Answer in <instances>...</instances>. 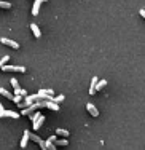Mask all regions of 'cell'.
<instances>
[{
  "mask_svg": "<svg viewBox=\"0 0 145 150\" xmlns=\"http://www.w3.org/2000/svg\"><path fill=\"white\" fill-rule=\"evenodd\" d=\"M10 83H11L13 88H18V86H19V85H18V80H16V78H11V80H10Z\"/></svg>",
  "mask_w": 145,
  "mask_h": 150,
  "instance_id": "cell-21",
  "label": "cell"
},
{
  "mask_svg": "<svg viewBox=\"0 0 145 150\" xmlns=\"http://www.w3.org/2000/svg\"><path fill=\"white\" fill-rule=\"evenodd\" d=\"M0 94H2L3 98L10 99V101H11V99H13V96H15V94H11V93H10L8 90H5V88H0Z\"/></svg>",
  "mask_w": 145,
  "mask_h": 150,
  "instance_id": "cell-10",
  "label": "cell"
},
{
  "mask_svg": "<svg viewBox=\"0 0 145 150\" xmlns=\"http://www.w3.org/2000/svg\"><path fill=\"white\" fill-rule=\"evenodd\" d=\"M43 2H46V0H34V6H32V15L37 16L38 15V10H40V5Z\"/></svg>",
  "mask_w": 145,
  "mask_h": 150,
  "instance_id": "cell-4",
  "label": "cell"
},
{
  "mask_svg": "<svg viewBox=\"0 0 145 150\" xmlns=\"http://www.w3.org/2000/svg\"><path fill=\"white\" fill-rule=\"evenodd\" d=\"M3 117H10V118H18V117H19V113L13 112V110H5V109H2V110H0V118H3Z\"/></svg>",
  "mask_w": 145,
  "mask_h": 150,
  "instance_id": "cell-2",
  "label": "cell"
},
{
  "mask_svg": "<svg viewBox=\"0 0 145 150\" xmlns=\"http://www.w3.org/2000/svg\"><path fill=\"white\" fill-rule=\"evenodd\" d=\"M2 72H26V67L24 66H2L0 67Z\"/></svg>",
  "mask_w": 145,
  "mask_h": 150,
  "instance_id": "cell-1",
  "label": "cell"
},
{
  "mask_svg": "<svg viewBox=\"0 0 145 150\" xmlns=\"http://www.w3.org/2000/svg\"><path fill=\"white\" fill-rule=\"evenodd\" d=\"M8 61H10V56H3V58L0 59V67H2V66H5V64L8 62Z\"/></svg>",
  "mask_w": 145,
  "mask_h": 150,
  "instance_id": "cell-19",
  "label": "cell"
},
{
  "mask_svg": "<svg viewBox=\"0 0 145 150\" xmlns=\"http://www.w3.org/2000/svg\"><path fill=\"white\" fill-rule=\"evenodd\" d=\"M56 134H58V136H64V137H67V136H70L69 131H67V129H62V128L56 129Z\"/></svg>",
  "mask_w": 145,
  "mask_h": 150,
  "instance_id": "cell-14",
  "label": "cell"
},
{
  "mask_svg": "<svg viewBox=\"0 0 145 150\" xmlns=\"http://www.w3.org/2000/svg\"><path fill=\"white\" fill-rule=\"evenodd\" d=\"M29 134H30V131H24V134H23V141H21V149H26L27 147V141H29Z\"/></svg>",
  "mask_w": 145,
  "mask_h": 150,
  "instance_id": "cell-6",
  "label": "cell"
},
{
  "mask_svg": "<svg viewBox=\"0 0 145 150\" xmlns=\"http://www.w3.org/2000/svg\"><path fill=\"white\" fill-rule=\"evenodd\" d=\"M86 110H88V112H89L93 117H99V110L96 109V105L91 104V102H88V104H86Z\"/></svg>",
  "mask_w": 145,
  "mask_h": 150,
  "instance_id": "cell-5",
  "label": "cell"
},
{
  "mask_svg": "<svg viewBox=\"0 0 145 150\" xmlns=\"http://www.w3.org/2000/svg\"><path fill=\"white\" fill-rule=\"evenodd\" d=\"M54 144H56V147H58V145H61V147H65V145H69V142H67V139L64 137V139H56Z\"/></svg>",
  "mask_w": 145,
  "mask_h": 150,
  "instance_id": "cell-13",
  "label": "cell"
},
{
  "mask_svg": "<svg viewBox=\"0 0 145 150\" xmlns=\"http://www.w3.org/2000/svg\"><path fill=\"white\" fill-rule=\"evenodd\" d=\"M99 78L97 77H93V80H91V85H89V94H94L96 93V85H97Z\"/></svg>",
  "mask_w": 145,
  "mask_h": 150,
  "instance_id": "cell-8",
  "label": "cell"
},
{
  "mask_svg": "<svg viewBox=\"0 0 145 150\" xmlns=\"http://www.w3.org/2000/svg\"><path fill=\"white\" fill-rule=\"evenodd\" d=\"M0 42H2L3 45H8V46H11L13 50H18V48H19V43H16V42L10 40V38H6V37H2V38H0Z\"/></svg>",
  "mask_w": 145,
  "mask_h": 150,
  "instance_id": "cell-3",
  "label": "cell"
},
{
  "mask_svg": "<svg viewBox=\"0 0 145 150\" xmlns=\"http://www.w3.org/2000/svg\"><path fill=\"white\" fill-rule=\"evenodd\" d=\"M30 29H32L34 35H35L37 38H40V37H42V32H40V29H38V26H37L35 23H32V24H30Z\"/></svg>",
  "mask_w": 145,
  "mask_h": 150,
  "instance_id": "cell-9",
  "label": "cell"
},
{
  "mask_svg": "<svg viewBox=\"0 0 145 150\" xmlns=\"http://www.w3.org/2000/svg\"><path fill=\"white\" fill-rule=\"evenodd\" d=\"M0 8L10 10V8H11V3H10V2H2V0H0Z\"/></svg>",
  "mask_w": 145,
  "mask_h": 150,
  "instance_id": "cell-17",
  "label": "cell"
},
{
  "mask_svg": "<svg viewBox=\"0 0 145 150\" xmlns=\"http://www.w3.org/2000/svg\"><path fill=\"white\" fill-rule=\"evenodd\" d=\"M40 115H42L40 112H37V113H30V120H32V121H35V120H37Z\"/></svg>",
  "mask_w": 145,
  "mask_h": 150,
  "instance_id": "cell-20",
  "label": "cell"
},
{
  "mask_svg": "<svg viewBox=\"0 0 145 150\" xmlns=\"http://www.w3.org/2000/svg\"><path fill=\"white\" fill-rule=\"evenodd\" d=\"M2 109H3V105H2V104H0V110H2Z\"/></svg>",
  "mask_w": 145,
  "mask_h": 150,
  "instance_id": "cell-25",
  "label": "cell"
},
{
  "mask_svg": "<svg viewBox=\"0 0 145 150\" xmlns=\"http://www.w3.org/2000/svg\"><path fill=\"white\" fill-rule=\"evenodd\" d=\"M43 121H45V117H43V115H40L37 120L34 121V129H35V131H38V129H40V126L43 125Z\"/></svg>",
  "mask_w": 145,
  "mask_h": 150,
  "instance_id": "cell-7",
  "label": "cell"
},
{
  "mask_svg": "<svg viewBox=\"0 0 145 150\" xmlns=\"http://www.w3.org/2000/svg\"><path fill=\"white\" fill-rule=\"evenodd\" d=\"M21 94H23V96H27V91H26V90H23V88H21Z\"/></svg>",
  "mask_w": 145,
  "mask_h": 150,
  "instance_id": "cell-24",
  "label": "cell"
},
{
  "mask_svg": "<svg viewBox=\"0 0 145 150\" xmlns=\"http://www.w3.org/2000/svg\"><path fill=\"white\" fill-rule=\"evenodd\" d=\"M45 145H46V150H56V144L48 137V141H45Z\"/></svg>",
  "mask_w": 145,
  "mask_h": 150,
  "instance_id": "cell-12",
  "label": "cell"
},
{
  "mask_svg": "<svg viewBox=\"0 0 145 150\" xmlns=\"http://www.w3.org/2000/svg\"><path fill=\"white\" fill-rule=\"evenodd\" d=\"M43 93H46V94H53V90H42Z\"/></svg>",
  "mask_w": 145,
  "mask_h": 150,
  "instance_id": "cell-23",
  "label": "cell"
},
{
  "mask_svg": "<svg viewBox=\"0 0 145 150\" xmlns=\"http://www.w3.org/2000/svg\"><path fill=\"white\" fill-rule=\"evenodd\" d=\"M46 107H48V109H51V110H56V112L59 110V104H58V102H54V101H46Z\"/></svg>",
  "mask_w": 145,
  "mask_h": 150,
  "instance_id": "cell-11",
  "label": "cell"
},
{
  "mask_svg": "<svg viewBox=\"0 0 145 150\" xmlns=\"http://www.w3.org/2000/svg\"><path fill=\"white\" fill-rule=\"evenodd\" d=\"M105 85H107V80H99V81H97V85H96V91H97V90H102V88H104Z\"/></svg>",
  "mask_w": 145,
  "mask_h": 150,
  "instance_id": "cell-15",
  "label": "cell"
},
{
  "mask_svg": "<svg viewBox=\"0 0 145 150\" xmlns=\"http://www.w3.org/2000/svg\"><path fill=\"white\" fill-rule=\"evenodd\" d=\"M51 101H54V102H58V104H59V102H62V101H64V94L56 96V98H53V99H51Z\"/></svg>",
  "mask_w": 145,
  "mask_h": 150,
  "instance_id": "cell-18",
  "label": "cell"
},
{
  "mask_svg": "<svg viewBox=\"0 0 145 150\" xmlns=\"http://www.w3.org/2000/svg\"><path fill=\"white\" fill-rule=\"evenodd\" d=\"M23 99H24V96H23V94H15V96H13V99H11V101L15 102V104H18V102H21Z\"/></svg>",
  "mask_w": 145,
  "mask_h": 150,
  "instance_id": "cell-16",
  "label": "cell"
},
{
  "mask_svg": "<svg viewBox=\"0 0 145 150\" xmlns=\"http://www.w3.org/2000/svg\"><path fill=\"white\" fill-rule=\"evenodd\" d=\"M139 13H140V16H142V18H145V10H144V8H140Z\"/></svg>",
  "mask_w": 145,
  "mask_h": 150,
  "instance_id": "cell-22",
  "label": "cell"
}]
</instances>
